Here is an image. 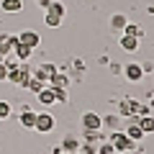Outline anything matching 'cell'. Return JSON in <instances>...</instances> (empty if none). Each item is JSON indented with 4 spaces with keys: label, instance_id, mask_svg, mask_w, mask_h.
<instances>
[{
    "label": "cell",
    "instance_id": "obj_1",
    "mask_svg": "<svg viewBox=\"0 0 154 154\" xmlns=\"http://www.w3.org/2000/svg\"><path fill=\"white\" fill-rule=\"evenodd\" d=\"M108 141L113 144V149H116L118 154H128V152L134 149V144H136V141H131V139L126 136L123 128H121V131H110V134H108Z\"/></svg>",
    "mask_w": 154,
    "mask_h": 154
},
{
    "label": "cell",
    "instance_id": "obj_2",
    "mask_svg": "<svg viewBox=\"0 0 154 154\" xmlns=\"http://www.w3.org/2000/svg\"><path fill=\"white\" fill-rule=\"evenodd\" d=\"M33 75V69L26 64V62H18V67H13V69H8V80H11L13 85H18V88H23L26 85V80Z\"/></svg>",
    "mask_w": 154,
    "mask_h": 154
},
{
    "label": "cell",
    "instance_id": "obj_3",
    "mask_svg": "<svg viewBox=\"0 0 154 154\" xmlns=\"http://www.w3.org/2000/svg\"><path fill=\"white\" fill-rule=\"evenodd\" d=\"M80 121H82V131H100L103 128V116L95 110H85Z\"/></svg>",
    "mask_w": 154,
    "mask_h": 154
},
{
    "label": "cell",
    "instance_id": "obj_4",
    "mask_svg": "<svg viewBox=\"0 0 154 154\" xmlns=\"http://www.w3.org/2000/svg\"><path fill=\"white\" fill-rule=\"evenodd\" d=\"M57 126V118L51 113H36V123H33V131L38 134H51Z\"/></svg>",
    "mask_w": 154,
    "mask_h": 154
},
{
    "label": "cell",
    "instance_id": "obj_5",
    "mask_svg": "<svg viewBox=\"0 0 154 154\" xmlns=\"http://www.w3.org/2000/svg\"><path fill=\"white\" fill-rule=\"evenodd\" d=\"M123 77H126V82L139 85L144 80V67L139 62H128V64H123Z\"/></svg>",
    "mask_w": 154,
    "mask_h": 154
},
{
    "label": "cell",
    "instance_id": "obj_6",
    "mask_svg": "<svg viewBox=\"0 0 154 154\" xmlns=\"http://www.w3.org/2000/svg\"><path fill=\"white\" fill-rule=\"evenodd\" d=\"M54 75H57V67L51 64V62H44L41 67H36V69H33V77H36V80H41L44 85H49V80H51Z\"/></svg>",
    "mask_w": 154,
    "mask_h": 154
},
{
    "label": "cell",
    "instance_id": "obj_7",
    "mask_svg": "<svg viewBox=\"0 0 154 154\" xmlns=\"http://www.w3.org/2000/svg\"><path fill=\"white\" fill-rule=\"evenodd\" d=\"M123 131H126V136L131 139V141H144V139H146V134L141 131V126H139L136 121H123Z\"/></svg>",
    "mask_w": 154,
    "mask_h": 154
},
{
    "label": "cell",
    "instance_id": "obj_8",
    "mask_svg": "<svg viewBox=\"0 0 154 154\" xmlns=\"http://www.w3.org/2000/svg\"><path fill=\"white\" fill-rule=\"evenodd\" d=\"M18 41L26 46H31V49H38V44H41V36H38L36 31H31V28H26V31L18 33Z\"/></svg>",
    "mask_w": 154,
    "mask_h": 154
},
{
    "label": "cell",
    "instance_id": "obj_9",
    "mask_svg": "<svg viewBox=\"0 0 154 154\" xmlns=\"http://www.w3.org/2000/svg\"><path fill=\"white\" fill-rule=\"evenodd\" d=\"M118 46H121L123 51H128V54H134V51H139V46H141V41L134 36H128V33H121V38H118Z\"/></svg>",
    "mask_w": 154,
    "mask_h": 154
},
{
    "label": "cell",
    "instance_id": "obj_10",
    "mask_svg": "<svg viewBox=\"0 0 154 154\" xmlns=\"http://www.w3.org/2000/svg\"><path fill=\"white\" fill-rule=\"evenodd\" d=\"M80 139L75 136V134H67L64 139L59 141V146H62V152H67V154H77V149H80Z\"/></svg>",
    "mask_w": 154,
    "mask_h": 154
},
{
    "label": "cell",
    "instance_id": "obj_11",
    "mask_svg": "<svg viewBox=\"0 0 154 154\" xmlns=\"http://www.w3.org/2000/svg\"><path fill=\"white\" fill-rule=\"evenodd\" d=\"M16 44H18V36H13V33H0V54L3 57L11 54Z\"/></svg>",
    "mask_w": 154,
    "mask_h": 154
},
{
    "label": "cell",
    "instance_id": "obj_12",
    "mask_svg": "<svg viewBox=\"0 0 154 154\" xmlns=\"http://www.w3.org/2000/svg\"><path fill=\"white\" fill-rule=\"evenodd\" d=\"M103 128H108V131H121V128H123V118L118 113L103 116Z\"/></svg>",
    "mask_w": 154,
    "mask_h": 154
},
{
    "label": "cell",
    "instance_id": "obj_13",
    "mask_svg": "<svg viewBox=\"0 0 154 154\" xmlns=\"http://www.w3.org/2000/svg\"><path fill=\"white\" fill-rule=\"evenodd\" d=\"M134 108H136V98H123V100H118V110L116 113L121 118H128V116H134Z\"/></svg>",
    "mask_w": 154,
    "mask_h": 154
},
{
    "label": "cell",
    "instance_id": "obj_14",
    "mask_svg": "<svg viewBox=\"0 0 154 154\" xmlns=\"http://www.w3.org/2000/svg\"><path fill=\"white\" fill-rule=\"evenodd\" d=\"M82 141L85 144H103V141H108V136H105V131L100 128V131H82Z\"/></svg>",
    "mask_w": 154,
    "mask_h": 154
},
{
    "label": "cell",
    "instance_id": "obj_15",
    "mask_svg": "<svg viewBox=\"0 0 154 154\" xmlns=\"http://www.w3.org/2000/svg\"><path fill=\"white\" fill-rule=\"evenodd\" d=\"M18 121H21L23 128H33V123H36V113H33L28 105H23V108H21V116H18Z\"/></svg>",
    "mask_w": 154,
    "mask_h": 154
},
{
    "label": "cell",
    "instance_id": "obj_16",
    "mask_svg": "<svg viewBox=\"0 0 154 154\" xmlns=\"http://www.w3.org/2000/svg\"><path fill=\"white\" fill-rule=\"evenodd\" d=\"M69 82H72V77L67 75V72L57 69V75L49 80V88H69Z\"/></svg>",
    "mask_w": 154,
    "mask_h": 154
},
{
    "label": "cell",
    "instance_id": "obj_17",
    "mask_svg": "<svg viewBox=\"0 0 154 154\" xmlns=\"http://www.w3.org/2000/svg\"><path fill=\"white\" fill-rule=\"evenodd\" d=\"M126 23H128L126 13H113V16H110V28H113L116 33H123V28H126Z\"/></svg>",
    "mask_w": 154,
    "mask_h": 154
},
{
    "label": "cell",
    "instance_id": "obj_18",
    "mask_svg": "<svg viewBox=\"0 0 154 154\" xmlns=\"http://www.w3.org/2000/svg\"><path fill=\"white\" fill-rule=\"evenodd\" d=\"M36 100H38L41 105H44V108H49V105H54V103H57V100H54V90H51L49 85H46V88L41 90V93H36Z\"/></svg>",
    "mask_w": 154,
    "mask_h": 154
},
{
    "label": "cell",
    "instance_id": "obj_19",
    "mask_svg": "<svg viewBox=\"0 0 154 154\" xmlns=\"http://www.w3.org/2000/svg\"><path fill=\"white\" fill-rule=\"evenodd\" d=\"M31 54H33V49H31V46H26V44H21V41L13 46V57H16L18 62H26Z\"/></svg>",
    "mask_w": 154,
    "mask_h": 154
},
{
    "label": "cell",
    "instance_id": "obj_20",
    "mask_svg": "<svg viewBox=\"0 0 154 154\" xmlns=\"http://www.w3.org/2000/svg\"><path fill=\"white\" fill-rule=\"evenodd\" d=\"M0 8L5 13H21L23 11V0H0Z\"/></svg>",
    "mask_w": 154,
    "mask_h": 154
},
{
    "label": "cell",
    "instance_id": "obj_21",
    "mask_svg": "<svg viewBox=\"0 0 154 154\" xmlns=\"http://www.w3.org/2000/svg\"><path fill=\"white\" fill-rule=\"evenodd\" d=\"M23 88H26V90H31V93H33V95H36V93H41V90H44V88H46V85H44V82H41V80H36V77H33V75H31V77H28V80H26V85H23Z\"/></svg>",
    "mask_w": 154,
    "mask_h": 154
},
{
    "label": "cell",
    "instance_id": "obj_22",
    "mask_svg": "<svg viewBox=\"0 0 154 154\" xmlns=\"http://www.w3.org/2000/svg\"><path fill=\"white\" fill-rule=\"evenodd\" d=\"M46 13H54V16L64 18V16H67V8H64V3H59V0H51L49 8H46Z\"/></svg>",
    "mask_w": 154,
    "mask_h": 154
},
{
    "label": "cell",
    "instance_id": "obj_23",
    "mask_svg": "<svg viewBox=\"0 0 154 154\" xmlns=\"http://www.w3.org/2000/svg\"><path fill=\"white\" fill-rule=\"evenodd\" d=\"M139 126H141V131L146 134V136L154 134V116L149 113V116H144V118H139Z\"/></svg>",
    "mask_w": 154,
    "mask_h": 154
},
{
    "label": "cell",
    "instance_id": "obj_24",
    "mask_svg": "<svg viewBox=\"0 0 154 154\" xmlns=\"http://www.w3.org/2000/svg\"><path fill=\"white\" fill-rule=\"evenodd\" d=\"M123 33H128V36L139 38V41L144 38V28H141V26H136V23H131V21L126 23V28H123Z\"/></svg>",
    "mask_w": 154,
    "mask_h": 154
},
{
    "label": "cell",
    "instance_id": "obj_25",
    "mask_svg": "<svg viewBox=\"0 0 154 154\" xmlns=\"http://www.w3.org/2000/svg\"><path fill=\"white\" fill-rule=\"evenodd\" d=\"M152 113V108H149V103H144V100H136V108H134V116H139V118H144V116Z\"/></svg>",
    "mask_w": 154,
    "mask_h": 154
},
{
    "label": "cell",
    "instance_id": "obj_26",
    "mask_svg": "<svg viewBox=\"0 0 154 154\" xmlns=\"http://www.w3.org/2000/svg\"><path fill=\"white\" fill-rule=\"evenodd\" d=\"M62 21H64V18L54 16V13H46V16H44V23H46L49 28H59V26H62Z\"/></svg>",
    "mask_w": 154,
    "mask_h": 154
},
{
    "label": "cell",
    "instance_id": "obj_27",
    "mask_svg": "<svg viewBox=\"0 0 154 154\" xmlns=\"http://www.w3.org/2000/svg\"><path fill=\"white\" fill-rule=\"evenodd\" d=\"M54 90V100L57 103H69V93H67V88H51Z\"/></svg>",
    "mask_w": 154,
    "mask_h": 154
},
{
    "label": "cell",
    "instance_id": "obj_28",
    "mask_svg": "<svg viewBox=\"0 0 154 154\" xmlns=\"http://www.w3.org/2000/svg\"><path fill=\"white\" fill-rule=\"evenodd\" d=\"M95 154H118V152L113 149L110 141H103V144H98V152H95Z\"/></svg>",
    "mask_w": 154,
    "mask_h": 154
},
{
    "label": "cell",
    "instance_id": "obj_29",
    "mask_svg": "<svg viewBox=\"0 0 154 154\" xmlns=\"http://www.w3.org/2000/svg\"><path fill=\"white\" fill-rule=\"evenodd\" d=\"M98 152V146H95V144H80V149H77V154H95Z\"/></svg>",
    "mask_w": 154,
    "mask_h": 154
},
{
    "label": "cell",
    "instance_id": "obj_30",
    "mask_svg": "<svg viewBox=\"0 0 154 154\" xmlns=\"http://www.w3.org/2000/svg\"><path fill=\"white\" fill-rule=\"evenodd\" d=\"M11 113H13L11 103H8V100H0V118H8Z\"/></svg>",
    "mask_w": 154,
    "mask_h": 154
},
{
    "label": "cell",
    "instance_id": "obj_31",
    "mask_svg": "<svg viewBox=\"0 0 154 154\" xmlns=\"http://www.w3.org/2000/svg\"><path fill=\"white\" fill-rule=\"evenodd\" d=\"M108 69H110V75H123V64H118V62H108Z\"/></svg>",
    "mask_w": 154,
    "mask_h": 154
},
{
    "label": "cell",
    "instance_id": "obj_32",
    "mask_svg": "<svg viewBox=\"0 0 154 154\" xmlns=\"http://www.w3.org/2000/svg\"><path fill=\"white\" fill-rule=\"evenodd\" d=\"M5 80H8V67L0 62V82H5Z\"/></svg>",
    "mask_w": 154,
    "mask_h": 154
},
{
    "label": "cell",
    "instance_id": "obj_33",
    "mask_svg": "<svg viewBox=\"0 0 154 154\" xmlns=\"http://www.w3.org/2000/svg\"><path fill=\"white\" fill-rule=\"evenodd\" d=\"M144 67V77H146V75H154V64H149V62H146V64H141Z\"/></svg>",
    "mask_w": 154,
    "mask_h": 154
},
{
    "label": "cell",
    "instance_id": "obj_34",
    "mask_svg": "<svg viewBox=\"0 0 154 154\" xmlns=\"http://www.w3.org/2000/svg\"><path fill=\"white\" fill-rule=\"evenodd\" d=\"M146 103H149V108H152V110H154V90H152V93H149V95H146Z\"/></svg>",
    "mask_w": 154,
    "mask_h": 154
},
{
    "label": "cell",
    "instance_id": "obj_35",
    "mask_svg": "<svg viewBox=\"0 0 154 154\" xmlns=\"http://www.w3.org/2000/svg\"><path fill=\"white\" fill-rule=\"evenodd\" d=\"M36 3H38V5H41V8H44V11H46V8H49V3H51V0H36Z\"/></svg>",
    "mask_w": 154,
    "mask_h": 154
},
{
    "label": "cell",
    "instance_id": "obj_36",
    "mask_svg": "<svg viewBox=\"0 0 154 154\" xmlns=\"http://www.w3.org/2000/svg\"><path fill=\"white\" fill-rule=\"evenodd\" d=\"M146 13H149V16H154V0H149V8H146Z\"/></svg>",
    "mask_w": 154,
    "mask_h": 154
},
{
    "label": "cell",
    "instance_id": "obj_37",
    "mask_svg": "<svg viewBox=\"0 0 154 154\" xmlns=\"http://www.w3.org/2000/svg\"><path fill=\"white\" fill-rule=\"evenodd\" d=\"M62 154H67V152H62Z\"/></svg>",
    "mask_w": 154,
    "mask_h": 154
}]
</instances>
